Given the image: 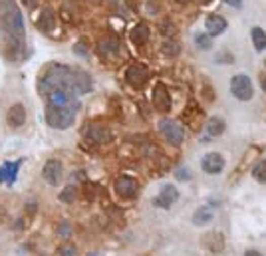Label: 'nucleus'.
Returning <instances> with one entry per match:
<instances>
[{"label": "nucleus", "instance_id": "obj_19", "mask_svg": "<svg viewBox=\"0 0 266 256\" xmlns=\"http://www.w3.org/2000/svg\"><path fill=\"white\" fill-rule=\"evenodd\" d=\"M224 129H226V123H224V119H220V117H211V119L207 121V133L213 135V137L222 135Z\"/></svg>", "mask_w": 266, "mask_h": 256}, {"label": "nucleus", "instance_id": "obj_32", "mask_svg": "<svg viewBox=\"0 0 266 256\" xmlns=\"http://www.w3.org/2000/svg\"><path fill=\"white\" fill-rule=\"evenodd\" d=\"M244 256H262V254H260V252H256V250H248Z\"/></svg>", "mask_w": 266, "mask_h": 256}, {"label": "nucleus", "instance_id": "obj_10", "mask_svg": "<svg viewBox=\"0 0 266 256\" xmlns=\"http://www.w3.org/2000/svg\"><path fill=\"white\" fill-rule=\"evenodd\" d=\"M153 105H155L157 112H161V114H167L171 109V95L163 84H157L155 90H153Z\"/></svg>", "mask_w": 266, "mask_h": 256}, {"label": "nucleus", "instance_id": "obj_4", "mask_svg": "<svg viewBox=\"0 0 266 256\" xmlns=\"http://www.w3.org/2000/svg\"><path fill=\"white\" fill-rule=\"evenodd\" d=\"M231 92L239 101H250L252 95H254V86H252L248 76L237 74V76L231 78Z\"/></svg>", "mask_w": 266, "mask_h": 256}, {"label": "nucleus", "instance_id": "obj_20", "mask_svg": "<svg viewBox=\"0 0 266 256\" xmlns=\"http://www.w3.org/2000/svg\"><path fill=\"white\" fill-rule=\"evenodd\" d=\"M213 216H215L213 209H209V207H201V209H197V212L193 214V223L195 225H207V223L213 221Z\"/></svg>", "mask_w": 266, "mask_h": 256}, {"label": "nucleus", "instance_id": "obj_12", "mask_svg": "<svg viewBox=\"0 0 266 256\" xmlns=\"http://www.w3.org/2000/svg\"><path fill=\"white\" fill-rule=\"evenodd\" d=\"M116 193L121 195V197H125V199L135 197V193H137V181H135L133 177H129V175H121L120 179L116 181Z\"/></svg>", "mask_w": 266, "mask_h": 256}, {"label": "nucleus", "instance_id": "obj_13", "mask_svg": "<svg viewBox=\"0 0 266 256\" xmlns=\"http://www.w3.org/2000/svg\"><path fill=\"white\" fill-rule=\"evenodd\" d=\"M86 131V137L88 139H92L94 143L97 145H103V143H109L111 141V133H109V129L107 127H101V125H88V127H84Z\"/></svg>", "mask_w": 266, "mask_h": 256}, {"label": "nucleus", "instance_id": "obj_8", "mask_svg": "<svg viewBox=\"0 0 266 256\" xmlns=\"http://www.w3.org/2000/svg\"><path fill=\"white\" fill-rule=\"evenodd\" d=\"M201 167H203V171L205 173H209V175H218L222 169H224V157L217 153V151H211V153H207L203 159H201Z\"/></svg>", "mask_w": 266, "mask_h": 256}, {"label": "nucleus", "instance_id": "obj_9", "mask_svg": "<svg viewBox=\"0 0 266 256\" xmlns=\"http://www.w3.org/2000/svg\"><path fill=\"white\" fill-rule=\"evenodd\" d=\"M62 175H64V167L58 159H50L46 161L44 169H42V177L48 185H58L62 181Z\"/></svg>", "mask_w": 266, "mask_h": 256}, {"label": "nucleus", "instance_id": "obj_35", "mask_svg": "<svg viewBox=\"0 0 266 256\" xmlns=\"http://www.w3.org/2000/svg\"><path fill=\"white\" fill-rule=\"evenodd\" d=\"M90 256H99V254H90Z\"/></svg>", "mask_w": 266, "mask_h": 256}, {"label": "nucleus", "instance_id": "obj_22", "mask_svg": "<svg viewBox=\"0 0 266 256\" xmlns=\"http://www.w3.org/2000/svg\"><path fill=\"white\" fill-rule=\"evenodd\" d=\"M99 52H101V54H118V52H120V40L107 38V40L99 42Z\"/></svg>", "mask_w": 266, "mask_h": 256}, {"label": "nucleus", "instance_id": "obj_2", "mask_svg": "<svg viewBox=\"0 0 266 256\" xmlns=\"http://www.w3.org/2000/svg\"><path fill=\"white\" fill-rule=\"evenodd\" d=\"M0 32L4 58L10 62L22 60L26 50V26L16 0H0Z\"/></svg>", "mask_w": 266, "mask_h": 256}, {"label": "nucleus", "instance_id": "obj_7", "mask_svg": "<svg viewBox=\"0 0 266 256\" xmlns=\"http://www.w3.org/2000/svg\"><path fill=\"white\" fill-rule=\"evenodd\" d=\"M147 78H149V70H147V66L139 64V62L131 64V66L127 68V71H125V80H127V84L133 86V88H141L147 82Z\"/></svg>", "mask_w": 266, "mask_h": 256}, {"label": "nucleus", "instance_id": "obj_27", "mask_svg": "<svg viewBox=\"0 0 266 256\" xmlns=\"http://www.w3.org/2000/svg\"><path fill=\"white\" fill-rule=\"evenodd\" d=\"M58 256H78V248L73 244H70V242H64L58 248Z\"/></svg>", "mask_w": 266, "mask_h": 256}, {"label": "nucleus", "instance_id": "obj_15", "mask_svg": "<svg viewBox=\"0 0 266 256\" xmlns=\"http://www.w3.org/2000/svg\"><path fill=\"white\" fill-rule=\"evenodd\" d=\"M6 121L10 127H22L26 123V109L22 103H14L8 112H6Z\"/></svg>", "mask_w": 266, "mask_h": 256}, {"label": "nucleus", "instance_id": "obj_21", "mask_svg": "<svg viewBox=\"0 0 266 256\" xmlns=\"http://www.w3.org/2000/svg\"><path fill=\"white\" fill-rule=\"evenodd\" d=\"M252 42H254V48L258 50V52H262L266 50V32L262 28H252Z\"/></svg>", "mask_w": 266, "mask_h": 256}, {"label": "nucleus", "instance_id": "obj_17", "mask_svg": "<svg viewBox=\"0 0 266 256\" xmlns=\"http://www.w3.org/2000/svg\"><path fill=\"white\" fill-rule=\"evenodd\" d=\"M54 26H56V14H54V10H52V8H44V10L40 12V16H38V28H40L42 32H52Z\"/></svg>", "mask_w": 266, "mask_h": 256}, {"label": "nucleus", "instance_id": "obj_24", "mask_svg": "<svg viewBox=\"0 0 266 256\" xmlns=\"http://www.w3.org/2000/svg\"><path fill=\"white\" fill-rule=\"evenodd\" d=\"M252 177L258 183H266V161H258L252 169Z\"/></svg>", "mask_w": 266, "mask_h": 256}, {"label": "nucleus", "instance_id": "obj_26", "mask_svg": "<svg viewBox=\"0 0 266 256\" xmlns=\"http://www.w3.org/2000/svg\"><path fill=\"white\" fill-rule=\"evenodd\" d=\"M179 50H181V46L177 42H173V40H165L163 42V54H167V56H177Z\"/></svg>", "mask_w": 266, "mask_h": 256}, {"label": "nucleus", "instance_id": "obj_6", "mask_svg": "<svg viewBox=\"0 0 266 256\" xmlns=\"http://www.w3.org/2000/svg\"><path fill=\"white\" fill-rule=\"evenodd\" d=\"M46 105H54V107H64V109H72L78 112L80 109V101H78V95L66 92H56L46 97Z\"/></svg>", "mask_w": 266, "mask_h": 256}, {"label": "nucleus", "instance_id": "obj_5", "mask_svg": "<svg viewBox=\"0 0 266 256\" xmlns=\"http://www.w3.org/2000/svg\"><path fill=\"white\" fill-rule=\"evenodd\" d=\"M159 131L165 135V139L173 143V145H181L183 139H185V131L183 127L173 121V119H159Z\"/></svg>", "mask_w": 266, "mask_h": 256}, {"label": "nucleus", "instance_id": "obj_23", "mask_svg": "<svg viewBox=\"0 0 266 256\" xmlns=\"http://www.w3.org/2000/svg\"><path fill=\"white\" fill-rule=\"evenodd\" d=\"M195 44H197L199 50H209V48L213 46V36L203 34V32H197V34H195Z\"/></svg>", "mask_w": 266, "mask_h": 256}, {"label": "nucleus", "instance_id": "obj_34", "mask_svg": "<svg viewBox=\"0 0 266 256\" xmlns=\"http://www.w3.org/2000/svg\"><path fill=\"white\" fill-rule=\"evenodd\" d=\"M201 4H209V2H213V0H199Z\"/></svg>", "mask_w": 266, "mask_h": 256}, {"label": "nucleus", "instance_id": "obj_14", "mask_svg": "<svg viewBox=\"0 0 266 256\" xmlns=\"http://www.w3.org/2000/svg\"><path fill=\"white\" fill-rule=\"evenodd\" d=\"M22 161H6L0 165V183L12 185L18 177V169H20Z\"/></svg>", "mask_w": 266, "mask_h": 256}, {"label": "nucleus", "instance_id": "obj_30", "mask_svg": "<svg viewBox=\"0 0 266 256\" xmlns=\"http://www.w3.org/2000/svg\"><path fill=\"white\" fill-rule=\"evenodd\" d=\"M224 2L231 4V6H235V8H239V6L242 4V0H224Z\"/></svg>", "mask_w": 266, "mask_h": 256}, {"label": "nucleus", "instance_id": "obj_16", "mask_svg": "<svg viewBox=\"0 0 266 256\" xmlns=\"http://www.w3.org/2000/svg\"><path fill=\"white\" fill-rule=\"evenodd\" d=\"M205 26H207V34L209 36H218V34H222L226 30V20L222 16H218V14H211V16H207Z\"/></svg>", "mask_w": 266, "mask_h": 256}, {"label": "nucleus", "instance_id": "obj_3", "mask_svg": "<svg viewBox=\"0 0 266 256\" xmlns=\"http://www.w3.org/2000/svg\"><path fill=\"white\" fill-rule=\"evenodd\" d=\"M75 119V112L64 109V107H54L46 105V123L54 129H68Z\"/></svg>", "mask_w": 266, "mask_h": 256}, {"label": "nucleus", "instance_id": "obj_25", "mask_svg": "<svg viewBox=\"0 0 266 256\" xmlns=\"http://www.w3.org/2000/svg\"><path fill=\"white\" fill-rule=\"evenodd\" d=\"M75 195H78V189L73 185H68L60 193V201H62V203H72L73 199H75Z\"/></svg>", "mask_w": 266, "mask_h": 256}, {"label": "nucleus", "instance_id": "obj_33", "mask_svg": "<svg viewBox=\"0 0 266 256\" xmlns=\"http://www.w3.org/2000/svg\"><path fill=\"white\" fill-rule=\"evenodd\" d=\"M260 82H262V88H264V92H266V74L260 76Z\"/></svg>", "mask_w": 266, "mask_h": 256}, {"label": "nucleus", "instance_id": "obj_11", "mask_svg": "<svg viewBox=\"0 0 266 256\" xmlns=\"http://www.w3.org/2000/svg\"><path fill=\"white\" fill-rule=\"evenodd\" d=\"M177 199H179V191H177V187L175 185H165L163 189H161L159 197H157L153 203H155V207L169 209L173 203H177Z\"/></svg>", "mask_w": 266, "mask_h": 256}, {"label": "nucleus", "instance_id": "obj_29", "mask_svg": "<svg viewBox=\"0 0 266 256\" xmlns=\"http://www.w3.org/2000/svg\"><path fill=\"white\" fill-rule=\"evenodd\" d=\"M177 179H181V181H189V179H191V175H189V171L183 167V169H179V171H177Z\"/></svg>", "mask_w": 266, "mask_h": 256}, {"label": "nucleus", "instance_id": "obj_1", "mask_svg": "<svg viewBox=\"0 0 266 256\" xmlns=\"http://www.w3.org/2000/svg\"><path fill=\"white\" fill-rule=\"evenodd\" d=\"M92 88H94V82L90 74L73 70L64 64H50L38 78V93L42 97H48L56 92L82 95V93L92 92Z\"/></svg>", "mask_w": 266, "mask_h": 256}, {"label": "nucleus", "instance_id": "obj_36", "mask_svg": "<svg viewBox=\"0 0 266 256\" xmlns=\"http://www.w3.org/2000/svg\"><path fill=\"white\" fill-rule=\"evenodd\" d=\"M179 2H185V0H179Z\"/></svg>", "mask_w": 266, "mask_h": 256}, {"label": "nucleus", "instance_id": "obj_28", "mask_svg": "<svg viewBox=\"0 0 266 256\" xmlns=\"http://www.w3.org/2000/svg\"><path fill=\"white\" fill-rule=\"evenodd\" d=\"M58 234H60V236H70V234H72L70 223H62V225L58 227Z\"/></svg>", "mask_w": 266, "mask_h": 256}, {"label": "nucleus", "instance_id": "obj_31", "mask_svg": "<svg viewBox=\"0 0 266 256\" xmlns=\"http://www.w3.org/2000/svg\"><path fill=\"white\" fill-rule=\"evenodd\" d=\"M38 0H22V4H26V6H34Z\"/></svg>", "mask_w": 266, "mask_h": 256}, {"label": "nucleus", "instance_id": "obj_18", "mask_svg": "<svg viewBox=\"0 0 266 256\" xmlns=\"http://www.w3.org/2000/svg\"><path fill=\"white\" fill-rule=\"evenodd\" d=\"M129 38H131V42H133V44L143 46V44L149 42V28H147L145 24H137V26L131 30Z\"/></svg>", "mask_w": 266, "mask_h": 256}]
</instances>
